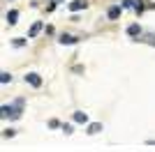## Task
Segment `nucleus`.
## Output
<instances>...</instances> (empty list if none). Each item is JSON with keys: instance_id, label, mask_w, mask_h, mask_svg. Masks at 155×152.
Listing matches in <instances>:
<instances>
[{"instance_id": "7ed1b4c3", "label": "nucleus", "mask_w": 155, "mask_h": 152, "mask_svg": "<svg viewBox=\"0 0 155 152\" xmlns=\"http://www.w3.org/2000/svg\"><path fill=\"white\" fill-rule=\"evenodd\" d=\"M26 83H30L32 88H39V85H42V78H39V74H26Z\"/></svg>"}, {"instance_id": "2eb2a0df", "label": "nucleus", "mask_w": 155, "mask_h": 152, "mask_svg": "<svg viewBox=\"0 0 155 152\" xmlns=\"http://www.w3.org/2000/svg\"><path fill=\"white\" fill-rule=\"evenodd\" d=\"M2 134H5L7 138H12V136H14V134H16V131H14V129H5V131H2Z\"/></svg>"}, {"instance_id": "423d86ee", "label": "nucleus", "mask_w": 155, "mask_h": 152, "mask_svg": "<svg viewBox=\"0 0 155 152\" xmlns=\"http://www.w3.org/2000/svg\"><path fill=\"white\" fill-rule=\"evenodd\" d=\"M120 9H123V7H118V5L109 7V12H107V16H109L111 21H114V19H118V16H120Z\"/></svg>"}, {"instance_id": "a211bd4d", "label": "nucleus", "mask_w": 155, "mask_h": 152, "mask_svg": "<svg viewBox=\"0 0 155 152\" xmlns=\"http://www.w3.org/2000/svg\"><path fill=\"white\" fill-rule=\"evenodd\" d=\"M56 2H63V0H56Z\"/></svg>"}, {"instance_id": "20e7f679", "label": "nucleus", "mask_w": 155, "mask_h": 152, "mask_svg": "<svg viewBox=\"0 0 155 152\" xmlns=\"http://www.w3.org/2000/svg\"><path fill=\"white\" fill-rule=\"evenodd\" d=\"M86 7H88L86 0H72V2H70V9H72V12H79V9H86Z\"/></svg>"}, {"instance_id": "39448f33", "label": "nucleus", "mask_w": 155, "mask_h": 152, "mask_svg": "<svg viewBox=\"0 0 155 152\" xmlns=\"http://www.w3.org/2000/svg\"><path fill=\"white\" fill-rule=\"evenodd\" d=\"M39 30H42V21H35V23H32L30 25V30H28V37H37V35H39Z\"/></svg>"}, {"instance_id": "f8f14e48", "label": "nucleus", "mask_w": 155, "mask_h": 152, "mask_svg": "<svg viewBox=\"0 0 155 152\" xmlns=\"http://www.w3.org/2000/svg\"><path fill=\"white\" fill-rule=\"evenodd\" d=\"M141 42H146V44L155 46V35H153V32H146V35H143V39H141Z\"/></svg>"}, {"instance_id": "f03ea898", "label": "nucleus", "mask_w": 155, "mask_h": 152, "mask_svg": "<svg viewBox=\"0 0 155 152\" xmlns=\"http://www.w3.org/2000/svg\"><path fill=\"white\" fill-rule=\"evenodd\" d=\"M127 35H130V37H134L137 42H139V37L143 35V32H141V28H139V23H132V25H127Z\"/></svg>"}, {"instance_id": "1a4fd4ad", "label": "nucleus", "mask_w": 155, "mask_h": 152, "mask_svg": "<svg viewBox=\"0 0 155 152\" xmlns=\"http://www.w3.org/2000/svg\"><path fill=\"white\" fill-rule=\"evenodd\" d=\"M146 2H148V0H134V12L141 14L143 9H146Z\"/></svg>"}, {"instance_id": "0eeeda50", "label": "nucleus", "mask_w": 155, "mask_h": 152, "mask_svg": "<svg viewBox=\"0 0 155 152\" xmlns=\"http://www.w3.org/2000/svg\"><path fill=\"white\" fill-rule=\"evenodd\" d=\"M16 19H19V12H16V9H9V12H7V23L14 25V23H16Z\"/></svg>"}, {"instance_id": "f257e3e1", "label": "nucleus", "mask_w": 155, "mask_h": 152, "mask_svg": "<svg viewBox=\"0 0 155 152\" xmlns=\"http://www.w3.org/2000/svg\"><path fill=\"white\" fill-rule=\"evenodd\" d=\"M23 104H26L23 99H16L12 106H2V108H0V115H2L5 120H7V118H9V120H19L21 113H23Z\"/></svg>"}, {"instance_id": "9b49d317", "label": "nucleus", "mask_w": 155, "mask_h": 152, "mask_svg": "<svg viewBox=\"0 0 155 152\" xmlns=\"http://www.w3.org/2000/svg\"><path fill=\"white\" fill-rule=\"evenodd\" d=\"M100 131H102V125H100V122H93V125H88V134H91V136H93V134H100Z\"/></svg>"}, {"instance_id": "f3484780", "label": "nucleus", "mask_w": 155, "mask_h": 152, "mask_svg": "<svg viewBox=\"0 0 155 152\" xmlns=\"http://www.w3.org/2000/svg\"><path fill=\"white\" fill-rule=\"evenodd\" d=\"M63 131L65 134H72V125H63Z\"/></svg>"}, {"instance_id": "4468645a", "label": "nucleus", "mask_w": 155, "mask_h": 152, "mask_svg": "<svg viewBox=\"0 0 155 152\" xmlns=\"http://www.w3.org/2000/svg\"><path fill=\"white\" fill-rule=\"evenodd\" d=\"M12 44L16 46V49H21V46L26 44V39H21V37H16V39H14V42H12Z\"/></svg>"}, {"instance_id": "dca6fc26", "label": "nucleus", "mask_w": 155, "mask_h": 152, "mask_svg": "<svg viewBox=\"0 0 155 152\" xmlns=\"http://www.w3.org/2000/svg\"><path fill=\"white\" fill-rule=\"evenodd\" d=\"M123 7H134V0H123Z\"/></svg>"}, {"instance_id": "ddd939ff", "label": "nucleus", "mask_w": 155, "mask_h": 152, "mask_svg": "<svg viewBox=\"0 0 155 152\" xmlns=\"http://www.w3.org/2000/svg\"><path fill=\"white\" fill-rule=\"evenodd\" d=\"M12 81V76L7 74V71H2V74H0V83H9Z\"/></svg>"}, {"instance_id": "9d476101", "label": "nucleus", "mask_w": 155, "mask_h": 152, "mask_svg": "<svg viewBox=\"0 0 155 152\" xmlns=\"http://www.w3.org/2000/svg\"><path fill=\"white\" fill-rule=\"evenodd\" d=\"M74 122H81V125H86V122H88V115L81 113V111H77V113H74Z\"/></svg>"}, {"instance_id": "6e6552de", "label": "nucleus", "mask_w": 155, "mask_h": 152, "mask_svg": "<svg viewBox=\"0 0 155 152\" xmlns=\"http://www.w3.org/2000/svg\"><path fill=\"white\" fill-rule=\"evenodd\" d=\"M58 42L60 44H77V37H72V35H60Z\"/></svg>"}]
</instances>
